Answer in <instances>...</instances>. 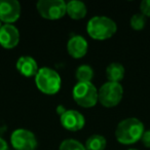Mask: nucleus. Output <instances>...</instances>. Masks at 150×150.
<instances>
[{"instance_id": "obj_7", "label": "nucleus", "mask_w": 150, "mask_h": 150, "mask_svg": "<svg viewBox=\"0 0 150 150\" xmlns=\"http://www.w3.org/2000/svg\"><path fill=\"white\" fill-rule=\"evenodd\" d=\"M11 142L16 150H35L37 147L35 135L26 129H18L13 131Z\"/></svg>"}, {"instance_id": "obj_3", "label": "nucleus", "mask_w": 150, "mask_h": 150, "mask_svg": "<svg viewBox=\"0 0 150 150\" xmlns=\"http://www.w3.org/2000/svg\"><path fill=\"white\" fill-rule=\"evenodd\" d=\"M35 82L38 90L46 95H54L61 88L60 75L54 70L47 67L39 69L35 76Z\"/></svg>"}, {"instance_id": "obj_23", "label": "nucleus", "mask_w": 150, "mask_h": 150, "mask_svg": "<svg viewBox=\"0 0 150 150\" xmlns=\"http://www.w3.org/2000/svg\"><path fill=\"white\" fill-rule=\"evenodd\" d=\"M1 27H2V25H1V21H0V29H1Z\"/></svg>"}, {"instance_id": "obj_24", "label": "nucleus", "mask_w": 150, "mask_h": 150, "mask_svg": "<svg viewBox=\"0 0 150 150\" xmlns=\"http://www.w3.org/2000/svg\"><path fill=\"white\" fill-rule=\"evenodd\" d=\"M129 150H138V149H129Z\"/></svg>"}, {"instance_id": "obj_21", "label": "nucleus", "mask_w": 150, "mask_h": 150, "mask_svg": "<svg viewBox=\"0 0 150 150\" xmlns=\"http://www.w3.org/2000/svg\"><path fill=\"white\" fill-rule=\"evenodd\" d=\"M0 150H7V143L1 137H0Z\"/></svg>"}, {"instance_id": "obj_17", "label": "nucleus", "mask_w": 150, "mask_h": 150, "mask_svg": "<svg viewBox=\"0 0 150 150\" xmlns=\"http://www.w3.org/2000/svg\"><path fill=\"white\" fill-rule=\"evenodd\" d=\"M59 150H86L79 141L74 139H66L61 143Z\"/></svg>"}, {"instance_id": "obj_9", "label": "nucleus", "mask_w": 150, "mask_h": 150, "mask_svg": "<svg viewBox=\"0 0 150 150\" xmlns=\"http://www.w3.org/2000/svg\"><path fill=\"white\" fill-rule=\"evenodd\" d=\"M20 32L16 26L5 24L0 29V45L7 50L13 48L19 44Z\"/></svg>"}, {"instance_id": "obj_15", "label": "nucleus", "mask_w": 150, "mask_h": 150, "mask_svg": "<svg viewBox=\"0 0 150 150\" xmlns=\"http://www.w3.org/2000/svg\"><path fill=\"white\" fill-rule=\"evenodd\" d=\"M106 139L101 135H93L86 140V150H104L106 148Z\"/></svg>"}, {"instance_id": "obj_11", "label": "nucleus", "mask_w": 150, "mask_h": 150, "mask_svg": "<svg viewBox=\"0 0 150 150\" xmlns=\"http://www.w3.org/2000/svg\"><path fill=\"white\" fill-rule=\"evenodd\" d=\"M88 44L86 38L80 35H73L67 43V50L74 59H80L88 52Z\"/></svg>"}, {"instance_id": "obj_1", "label": "nucleus", "mask_w": 150, "mask_h": 150, "mask_svg": "<svg viewBox=\"0 0 150 150\" xmlns=\"http://www.w3.org/2000/svg\"><path fill=\"white\" fill-rule=\"evenodd\" d=\"M144 132V125L141 120L134 117L125 118L117 125L115 137L117 141L125 145H131L141 140Z\"/></svg>"}, {"instance_id": "obj_13", "label": "nucleus", "mask_w": 150, "mask_h": 150, "mask_svg": "<svg viewBox=\"0 0 150 150\" xmlns=\"http://www.w3.org/2000/svg\"><path fill=\"white\" fill-rule=\"evenodd\" d=\"M67 13L73 20H81L86 16V5L78 0H71L67 3Z\"/></svg>"}, {"instance_id": "obj_14", "label": "nucleus", "mask_w": 150, "mask_h": 150, "mask_svg": "<svg viewBox=\"0 0 150 150\" xmlns=\"http://www.w3.org/2000/svg\"><path fill=\"white\" fill-rule=\"evenodd\" d=\"M125 67L119 63H111L106 68V76L110 82H118L125 77Z\"/></svg>"}, {"instance_id": "obj_22", "label": "nucleus", "mask_w": 150, "mask_h": 150, "mask_svg": "<svg viewBox=\"0 0 150 150\" xmlns=\"http://www.w3.org/2000/svg\"><path fill=\"white\" fill-rule=\"evenodd\" d=\"M57 112H58V114L61 116V115H63L66 112V109H65L64 106H62V105H59V106L57 107Z\"/></svg>"}, {"instance_id": "obj_12", "label": "nucleus", "mask_w": 150, "mask_h": 150, "mask_svg": "<svg viewBox=\"0 0 150 150\" xmlns=\"http://www.w3.org/2000/svg\"><path fill=\"white\" fill-rule=\"evenodd\" d=\"M17 69L25 77H33L36 76L38 72L37 62L29 56H23L18 60Z\"/></svg>"}, {"instance_id": "obj_5", "label": "nucleus", "mask_w": 150, "mask_h": 150, "mask_svg": "<svg viewBox=\"0 0 150 150\" xmlns=\"http://www.w3.org/2000/svg\"><path fill=\"white\" fill-rule=\"evenodd\" d=\"M123 96V88L118 82H106L98 91V100L106 108L119 104Z\"/></svg>"}, {"instance_id": "obj_10", "label": "nucleus", "mask_w": 150, "mask_h": 150, "mask_svg": "<svg viewBox=\"0 0 150 150\" xmlns=\"http://www.w3.org/2000/svg\"><path fill=\"white\" fill-rule=\"evenodd\" d=\"M62 125L70 132H77L84 127L86 119L83 115L76 110H66V112L60 116Z\"/></svg>"}, {"instance_id": "obj_16", "label": "nucleus", "mask_w": 150, "mask_h": 150, "mask_svg": "<svg viewBox=\"0 0 150 150\" xmlns=\"http://www.w3.org/2000/svg\"><path fill=\"white\" fill-rule=\"evenodd\" d=\"M75 77L78 82H91L94 77V70L88 65H81L76 69Z\"/></svg>"}, {"instance_id": "obj_6", "label": "nucleus", "mask_w": 150, "mask_h": 150, "mask_svg": "<svg viewBox=\"0 0 150 150\" xmlns=\"http://www.w3.org/2000/svg\"><path fill=\"white\" fill-rule=\"evenodd\" d=\"M36 7L43 19L52 21L62 19L67 11V3L63 0H39Z\"/></svg>"}, {"instance_id": "obj_4", "label": "nucleus", "mask_w": 150, "mask_h": 150, "mask_svg": "<svg viewBox=\"0 0 150 150\" xmlns=\"http://www.w3.org/2000/svg\"><path fill=\"white\" fill-rule=\"evenodd\" d=\"M73 99L83 108H92L98 103V90L92 82H77L72 91Z\"/></svg>"}, {"instance_id": "obj_18", "label": "nucleus", "mask_w": 150, "mask_h": 150, "mask_svg": "<svg viewBox=\"0 0 150 150\" xmlns=\"http://www.w3.org/2000/svg\"><path fill=\"white\" fill-rule=\"evenodd\" d=\"M129 25L134 30H142L144 29L146 25V17L144 15L140 13H135L129 20Z\"/></svg>"}, {"instance_id": "obj_2", "label": "nucleus", "mask_w": 150, "mask_h": 150, "mask_svg": "<svg viewBox=\"0 0 150 150\" xmlns=\"http://www.w3.org/2000/svg\"><path fill=\"white\" fill-rule=\"evenodd\" d=\"M88 34L96 40L111 38L117 31V26L113 20L104 16H96L88 21L86 26Z\"/></svg>"}, {"instance_id": "obj_19", "label": "nucleus", "mask_w": 150, "mask_h": 150, "mask_svg": "<svg viewBox=\"0 0 150 150\" xmlns=\"http://www.w3.org/2000/svg\"><path fill=\"white\" fill-rule=\"evenodd\" d=\"M140 11L145 17H150V0H143L140 3Z\"/></svg>"}, {"instance_id": "obj_20", "label": "nucleus", "mask_w": 150, "mask_h": 150, "mask_svg": "<svg viewBox=\"0 0 150 150\" xmlns=\"http://www.w3.org/2000/svg\"><path fill=\"white\" fill-rule=\"evenodd\" d=\"M141 140H142V142H143V144L146 146V147L150 148V129L144 132Z\"/></svg>"}, {"instance_id": "obj_8", "label": "nucleus", "mask_w": 150, "mask_h": 150, "mask_svg": "<svg viewBox=\"0 0 150 150\" xmlns=\"http://www.w3.org/2000/svg\"><path fill=\"white\" fill-rule=\"evenodd\" d=\"M21 16V4L17 0H0V21L11 24Z\"/></svg>"}]
</instances>
